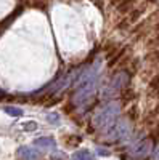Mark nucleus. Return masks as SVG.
Here are the masks:
<instances>
[{
    "instance_id": "nucleus-1",
    "label": "nucleus",
    "mask_w": 159,
    "mask_h": 160,
    "mask_svg": "<svg viewBox=\"0 0 159 160\" xmlns=\"http://www.w3.org/2000/svg\"><path fill=\"white\" fill-rule=\"evenodd\" d=\"M101 66H103V61L98 58L82 72L81 78H79V82H77L74 96H72V101H74L76 106H81V104L87 102L95 95L97 85H98V74L101 71Z\"/></svg>"
},
{
    "instance_id": "nucleus-2",
    "label": "nucleus",
    "mask_w": 159,
    "mask_h": 160,
    "mask_svg": "<svg viewBox=\"0 0 159 160\" xmlns=\"http://www.w3.org/2000/svg\"><path fill=\"white\" fill-rule=\"evenodd\" d=\"M121 112V106H119L117 101H111L108 104H104L103 108H100L93 117H92V125L98 130H104V128H109L114 122L116 118Z\"/></svg>"
},
{
    "instance_id": "nucleus-3",
    "label": "nucleus",
    "mask_w": 159,
    "mask_h": 160,
    "mask_svg": "<svg viewBox=\"0 0 159 160\" xmlns=\"http://www.w3.org/2000/svg\"><path fill=\"white\" fill-rule=\"evenodd\" d=\"M132 133V125L129 123V120H116V122L108 128L106 131V139L111 142H119L122 139H127Z\"/></svg>"
},
{
    "instance_id": "nucleus-4",
    "label": "nucleus",
    "mask_w": 159,
    "mask_h": 160,
    "mask_svg": "<svg viewBox=\"0 0 159 160\" xmlns=\"http://www.w3.org/2000/svg\"><path fill=\"white\" fill-rule=\"evenodd\" d=\"M125 83H127V75H125L124 72H119V74H116V75H114V77L109 80V83L103 88V91H101V98L108 99V98L116 96L117 93L121 91V88H122Z\"/></svg>"
},
{
    "instance_id": "nucleus-5",
    "label": "nucleus",
    "mask_w": 159,
    "mask_h": 160,
    "mask_svg": "<svg viewBox=\"0 0 159 160\" xmlns=\"http://www.w3.org/2000/svg\"><path fill=\"white\" fill-rule=\"evenodd\" d=\"M151 148H153V144H151L150 139H141V141L135 142L134 146H130L129 155L132 158H143L151 152Z\"/></svg>"
},
{
    "instance_id": "nucleus-6",
    "label": "nucleus",
    "mask_w": 159,
    "mask_h": 160,
    "mask_svg": "<svg viewBox=\"0 0 159 160\" xmlns=\"http://www.w3.org/2000/svg\"><path fill=\"white\" fill-rule=\"evenodd\" d=\"M16 155L21 160H40L42 157V154L35 149V146H21Z\"/></svg>"
},
{
    "instance_id": "nucleus-7",
    "label": "nucleus",
    "mask_w": 159,
    "mask_h": 160,
    "mask_svg": "<svg viewBox=\"0 0 159 160\" xmlns=\"http://www.w3.org/2000/svg\"><path fill=\"white\" fill-rule=\"evenodd\" d=\"M34 146H35V148L44 149V151H53V149L56 148V141L53 139V138H47V136H44V138L35 139V141H34Z\"/></svg>"
},
{
    "instance_id": "nucleus-8",
    "label": "nucleus",
    "mask_w": 159,
    "mask_h": 160,
    "mask_svg": "<svg viewBox=\"0 0 159 160\" xmlns=\"http://www.w3.org/2000/svg\"><path fill=\"white\" fill-rule=\"evenodd\" d=\"M71 160H95L93 154L87 149H82V151H76L71 157Z\"/></svg>"
},
{
    "instance_id": "nucleus-9",
    "label": "nucleus",
    "mask_w": 159,
    "mask_h": 160,
    "mask_svg": "<svg viewBox=\"0 0 159 160\" xmlns=\"http://www.w3.org/2000/svg\"><path fill=\"white\" fill-rule=\"evenodd\" d=\"M3 111H5V114H8L11 117H19L24 114V111L21 108H18V106H7V108H3Z\"/></svg>"
},
{
    "instance_id": "nucleus-10",
    "label": "nucleus",
    "mask_w": 159,
    "mask_h": 160,
    "mask_svg": "<svg viewBox=\"0 0 159 160\" xmlns=\"http://www.w3.org/2000/svg\"><path fill=\"white\" fill-rule=\"evenodd\" d=\"M19 127L24 131H34V130H37V123L34 122V120H26V122H21Z\"/></svg>"
},
{
    "instance_id": "nucleus-11",
    "label": "nucleus",
    "mask_w": 159,
    "mask_h": 160,
    "mask_svg": "<svg viewBox=\"0 0 159 160\" xmlns=\"http://www.w3.org/2000/svg\"><path fill=\"white\" fill-rule=\"evenodd\" d=\"M45 120L48 123H58L60 122V115L56 114V112H48L47 115H45Z\"/></svg>"
},
{
    "instance_id": "nucleus-12",
    "label": "nucleus",
    "mask_w": 159,
    "mask_h": 160,
    "mask_svg": "<svg viewBox=\"0 0 159 160\" xmlns=\"http://www.w3.org/2000/svg\"><path fill=\"white\" fill-rule=\"evenodd\" d=\"M151 85H153V88H154V90L159 93V75H157V77L153 80V83H151Z\"/></svg>"
},
{
    "instance_id": "nucleus-13",
    "label": "nucleus",
    "mask_w": 159,
    "mask_h": 160,
    "mask_svg": "<svg viewBox=\"0 0 159 160\" xmlns=\"http://www.w3.org/2000/svg\"><path fill=\"white\" fill-rule=\"evenodd\" d=\"M151 158H153V160H159V146H157V148L153 151V154H151Z\"/></svg>"
},
{
    "instance_id": "nucleus-14",
    "label": "nucleus",
    "mask_w": 159,
    "mask_h": 160,
    "mask_svg": "<svg viewBox=\"0 0 159 160\" xmlns=\"http://www.w3.org/2000/svg\"><path fill=\"white\" fill-rule=\"evenodd\" d=\"M98 154H101V155H109V152L106 151V149H98Z\"/></svg>"
}]
</instances>
